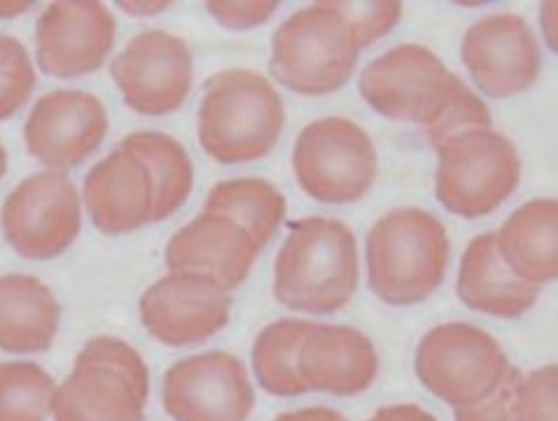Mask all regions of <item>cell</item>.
<instances>
[{"instance_id":"6da1fadb","label":"cell","mask_w":558,"mask_h":421,"mask_svg":"<svg viewBox=\"0 0 558 421\" xmlns=\"http://www.w3.org/2000/svg\"><path fill=\"white\" fill-rule=\"evenodd\" d=\"M360 284L357 241L349 225L308 216L288 225L274 261V298L292 312L335 314Z\"/></svg>"},{"instance_id":"7a4b0ae2","label":"cell","mask_w":558,"mask_h":421,"mask_svg":"<svg viewBox=\"0 0 558 421\" xmlns=\"http://www.w3.org/2000/svg\"><path fill=\"white\" fill-rule=\"evenodd\" d=\"M449 253V232L435 214L418 206L392 208L367 232L369 290L390 306L421 304L445 281Z\"/></svg>"},{"instance_id":"3957f363","label":"cell","mask_w":558,"mask_h":421,"mask_svg":"<svg viewBox=\"0 0 558 421\" xmlns=\"http://www.w3.org/2000/svg\"><path fill=\"white\" fill-rule=\"evenodd\" d=\"M286 129V104L262 73L227 69L206 80L199 106V145L218 165L267 157Z\"/></svg>"},{"instance_id":"277c9868","label":"cell","mask_w":558,"mask_h":421,"mask_svg":"<svg viewBox=\"0 0 558 421\" xmlns=\"http://www.w3.org/2000/svg\"><path fill=\"white\" fill-rule=\"evenodd\" d=\"M360 43L332 0L311 3L274 31L269 71L300 96H327L351 83Z\"/></svg>"},{"instance_id":"5b68a950","label":"cell","mask_w":558,"mask_h":421,"mask_svg":"<svg viewBox=\"0 0 558 421\" xmlns=\"http://www.w3.org/2000/svg\"><path fill=\"white\" fill-rule=\"evenodd\" d=\"M150 370L129 342L98 335L75 356L54 394V421H143Z\"/></svg>"},{"instance_id":"8992f818","label":"cell","mask_w":558,"mask_h":421,"mask_svg":"<svg viewBox=\"0 0 558 421\" xmlns=\"http://www.w3.org/2000/svg\"><path fill=\"white\" fill-rule=\"evenodd\" d=\"M435 197L449 214L480 220L498 211L521 183L517 145L496 129H468L435 148Z\"/></svg>"},{"instance_id":"52a82bcc","label":"cell","mask_w":558,"mask_h":421,"mask_svg":"<svg viewBox=\"0 0 558 421\" xmlns=\"http://www.w3.org/2000/svg\"><path fill=\"white\" fill-rule=\"evenodd\" d=\"M414 368L425 392L456 410L494 394L514 365L494 335L472 323L453 321L421 337Z\"/></svg>"},{"instance_id":"ba28073f","label":"cell","mask_w":558,"mask_h":421,"mask_svg":"<svg viewBox=\"0 0 558 421\" xmlns=\"http://www.w3.org/2000/svg\"><path fill=\"white\" fill-rule=\"evenodd\" d=\"M292 171L306 197L320 204H353L372 190L379 155L363 127L330 116L302 129L292 148Z\"/></svg>"},{"instance_id":"9c48e42d","label":"cell","mask_w":558,"mask_h":421,"mask_svg":"<svg viewBox=\"0 0 558 421\" xmlns=\"http://www.w3.org/2000/svg\"><path fill=\"white\" fill-rule=\"evenodd\" d=\"M461 85L463 80L430 47L416 43H402L376 57L357 80L360 96L374 112L396 122H412L421 132L437 120Z\"/></svg>"},{"instance_id":"30bf717a","label":"cell","mask_w":558,"mask_h":421,"mask_svg":"<svg viewBox=\"0 0 558 421\" xmlns=\"http://www.w3.org/2000/svg\"><path fill=\"white\" fill-rule=\"evenodd\" d=\"M0 230L16 255L54 261L69 251L82 230V194L69 173L26 176L0 206Z\"/></svg>"},{"instance_id":"8fae6325","label":"cell","mask_w":558,"mask_h":421,"mask_svg":"<svg viewBox=\"0 0 558 421\" xmlns=\"http://www.w3.org/2000/svg\"><path fill=\"white\" fill-rule=\"evenodd\" d=\"M110 77L124 104L145 118L183 108L194 83L190 45L163 28H145L112 59Z\"/></svg>"},{"instance_id":"7c38bea8","label":"cell","mask_w":558,"mask_h":421,"mask_svg":"<svg viewBox=\"0 0 558 421\" xmlns=\"http://www.w3.org/2000/svg\"><path fill=\"white\" fill-rule=\"evenodd\" d=\"M145 333L157 342L183 349L208 342L227 328L232 296L199 272H169L138 300Z\"/></svg>"},{"instance_id":"4fadbf2b","label":"cell","mask_w":558,"mask_h":421,"mask_svg":"<svg viewBox=\"0 0 558 421\" xmlns=\"http://www.w3.org/2000/svg\"><path fill=\"white\" fill-rule=\"evenodd\" d=\"M161 405L173 421H248L255 388L234 353L206 351L163 372Z\"/></svg>"},{"instance_id":"5bb4252c","label":"cell","mask_w":558,"mask_h":421,"mask_svg":"<svg viewBox=\"0 0 558 421\" xmlns=\"http://www.w3.org/2000/svg\"><path fill=\"white\" fill-rule=\"evenodd\" d=\"M461 59L472 85L488 99L529 92L543 73V50L531 24L517 12H494L463 34Z\"/></svg>"},{"instance_id":"9a60e30c","label":"cell","mask_w":558,"mask_h":421,"mask_svg":"<svg viewBox=\"0 0 558 421\" xmlns=\"http://www.w3.org/2000/svg\"><path fill=\"white\" fill-rule=\"evenodd\" d=\"M108 112L92 92L54 89L33 104L24 122V145L47 171H71L101 148Z\"/></svg>"},{"instance_id":"2e32d148","label":"cell","mask_w":558,"mask_h":421,"mask_svg":"<svg viewBox=\"0 0 558 421\" xmlns=\"http://www.w3.org/2000/svg\"><path fill=\"white\" fill-rule=\"evenodd\" d=\"M118 24L112 12L96 0L49 3L36 22L38 69L57 80L96 73L112 55Z\"/></svg>"},{"instance_id":"e0dca14e","label":"cell","mask_w":558,"mask_h":421,"mask_svg":"<svg viewBox=\"0 0 558 421\" xmlns=\"http://www.w3.org/2000/svg\"><path fill=\"white\" fill-rule=\"evenodd\" d=\"M82 204L101 234H131L155 222V181L136 155L118 145L87 171Z\"/></svg>"},{"instance_id":"ac0fdd59","label":"cell","mask_w":558,"mask_h":421,"mask_svg":"<svg viewBox=\"0 0 558 421\" xmlns=\"http://www.w3.org/2000/svg\"><path fill=\"white\" fill-rule=\"evenodd\" d=\"M259 251L234 220L202 211L167 241L163 265L169 272L206 274L232 293L248 281Z\"/></svg>"},{"instance_id":"d6986e66","label":"cell","mask_w":558,"mask_h":421,"mask_svg":"<svg viewBox=\"0 0 558 421\" xmlns=\"http://www.w3.org/2000/svg\"><path fill=\"white\" fill-rule=\"evenodd\" d=\"M379 375V353L353 326L314 323L300 347V380L306 394L351 398L365 394Z\"/></svg>"},{"instance_id":"ffe728a7","label":"cell","mask_w":558,"mask_h":421,"mask_svg":"<svg viewBox=\"0 0 558 421\" xmlns=\"http://www.w3.org/2000/svg\"><path fill=\"white\" fill-rule=\"evenodd\" d=\"M456 293L472 312L519 318L533 310L543 288L523 284L505 267L496 246V230H490L474 237L463 251Z\"/></svg>"},{"instance_id":"44dd1931","label":"cell","mask_w":558,"mask_h":421,"mask_svg":"<svg viewBox=\"0 0 558 421\" xmlns=\"http://www.w3.org/2000/svg\"><path fill=\"white\" fill-rule=\"evenodd\" d=\"M500 261L523 284L543 288L558 274V202L535 197L514 208L496 230Z\"/></svg>"},{"instance_id":"7402d4cb","label":"cell","mask_w":558,"mask_h":421,"mask_svg":"<svg viewBox=\"0 0 558 421\" xmlns=\"http://www.w3.org/2000/svg\"><path fill=\"white\" fill-rule=\"evenodd\" d=\"M61 304L33 274H0V349L40 353L54 345Z\"/></svg>"},{"instance_id":"603a6c76","label":"cell","mask_w":558,"mask_h":421,"mask_svg":"<svg viewBox=\"0 0 558 421\" xmlns=\"http://www.w3.org/2000/svg\"><path fill=\"white\" fill-rule=\"evenodd\" d=\"M204 211L234 220L259 249H265L286 220L288 200L265 178L245 176L213 185L204 202Z\"/></svg>"},{"instance_id":"cb8c5ba5","label":"cell","mask_w":558,"mask_h":421,"mask_svg":"<svg viewBox=\"0 0 558 421\" xmlns=\"http://www.w3.org/2000/svg\"><path fill=\"white\" fill-rule=\"evenodd\" d=\"M120 148L136 155L155 181V222L185 206L194 190V165L178 139L161 132H131Z\"/></svg>"},{"instance_id":"d4e9b609","label":"cell","mask_w":558,"mask_h":421,"mask_svg":"<svg viewBox=\"0 0 558 421\" xmlns=\"http://www.w3.org/2000/svg\"><path fill=\"white\" fill-rule=\"evenodd\" d=\"M314 321L278 318L262 328L253 342L251 361L257 384L276 398L304 396L300 380V347Z\"/></svg>"},{"instance_id":"484cf974","label":"cell","mask_w":558,"mask_h":421,"mask_svg":"<svg viewBox=\"0 0 558 421\" xmlns=\"http://www.w3.org/2000/svg\"><path fill=\"white\" fill-rule=\"evenodd\" d=\"M57 382L31 361L0 363V421H47Z\"/></svg>"},{"instance_id":"4316f807","label":"cell","mask_w":558,"mask_h":421,"mask_svg":"<svg viewBox=\"0 0 558 421\" xmlns=\"http://www.w3.org/2000/svg\"><path fill=\"white\" fill-rule=\"evenodd\" d=\"M38 85V73L22 40L0 34V122L14 118Z\"/></svg>"},{"instance_id":"83f0119b","label":"cell","mask_w":558,"mask_h":421,"mask_svg":"<svg viewBox=\"0 0 558 421\" xmlns=\"http://www.w3.org/2000/svg\"><path fill=\"white\" fill-rule=\"evenodd\" d=\"M494 118L484 104L482 96L474 94L465 83L453 92L447 106L441 108L437 120L425 129L423 136L430 143V148H439L441 143L456 134H463L468 129H490Z\"/></svg>"},{"instance_id":"f1b7e54d","label":"cell","mask_w":558,"mask_h":421,"mask_svg":"<svg viewBox=\"0 0 558 421\" xmlns=\"http://www.w3.org/2000/svg\"><path fill=\"white\" fill-rule=\"evenodd\" d=\"M558 368L547 363L521 375L514 392V421H558Z\"/></svg>"},{"instance_id":"f546056e","label":"cell","mask_w":558,"mask_h":421,"mask_svg":"<svg viewBox=\"0 0 558 421\" xmlns=\"http://www.w3.org/2000/svg\"><path fill=\"white\" fill-rule=\"evenodd\" d=\"M337 10L347 17L351 28L355 31V38L360 43V50H367L369 45L388 36L402 20L404 5L398 0H372V3H335Z\"/></svg>"},{"instance_id":"4dcf8cb0","label":"cell","mask_w":558,"mask_h":421,"mask_svg":"<svg viewBox=\"0 0 558 421\" xmlns=\"http://www.w3.org/2000/svg\"><path fill=\"white\" fill-rule=\"evenodd\" d=\"M206 12L220 26L229 31H253L267 24L281 3L276 0H251V3H232V0H208Z\"/></svg>"},{"instance_id":"1f68e13d","label":"cell","mask_w":558,"mask_h":421,"mask_svg":"<svg viewBox=\"0 0 558 421\" xmlns=\"http://www.w3.org/2000/svg\"><path fill=\"white\" fill-rule=\"evenodd\" d=\"M521 377V370L512 368L510 375L496 388L494 394L484 400L468 405V408H456V421H514V392L517 382Z\"/></svg>"},{"instance_id":"d6a6232c","label":"cell","mask_w":558,"mask_h":421,"mask_svg":"<svg viewBox=\"0 0 558 421\" xmlns=\"http://www.w3.org/2000/svg\"><path fill=\"white\" fill-rule=\"evenodd\" d=\"M367 421H437V417L414 402H398L379 408Z\"/></svg>"},{"instance_id":"836d02e7","label":"cell","mask_w":558,"mask_h":421,"mask_svg":"<svg viewBox=\"0 0 558 421\" xmlns=\"http://www.w3.org/2000/svg\"><path fill=\"white\" fill-rule=\"evenodd\" d=\"M271 421H349V419L332 408H302V410H290V412L278 414Z\"/></svg>"},{"instance_id":"e575fe53","label":"cell","mask_w":558,"mask_h":421,"mask_svg":"<svg viewBox=\"0 0 558 421\" xmlns=\"http://www.w3.org/2000/svg\"><path fill=\"white\" fill-rule=\"evenodd\" d=\"M539 24H543V31L547 34V45L549 50H556V3H545L539 8Z\"/></svg>"},{"instance_id":"d590c367","label":"cell","mask_w":558,"mask_h":421,"mask_svg":"<svg viewBox=\"0 0 558 421\" xmlns=\"http://www.w3.org/2000/svg\"><path fill=\"white\" fill-rule=\"evenodd\" d=\"M126 14H134V17H150V14H159L169 10L171 3H118Z\"/></svg>"},{"instance_id":"8d00e7d4","label":"cell","mask_w":558,"mask_h":421,"mask_svg":"<svg viewBox=\"0 0 558 421\" xmlns=\"http://www.w3.org/2000/svg\"><path fill=\"white\" fill-rule=\"evenodd\" d=\"M36 8V3H0V20H12V17H20V14L28 12Z\"/></svg>"},{"instance_id":"74e56055","label":"cell","mask_w":558,"mask_h":421,"mask_svg":"<svg viewBox=\"0 0 558 421\" xmlns=\"http://www.w3.org/2000/svg\"><path fill=\"white\" fill-rule=\"evenodd\" d=\"M8 173V151L3 141H0V178H3Z\"/></svg>"}]
</instances>
